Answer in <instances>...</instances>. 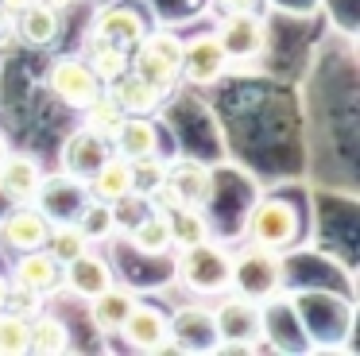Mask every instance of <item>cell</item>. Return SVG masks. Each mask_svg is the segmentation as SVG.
I'll use <instances>...</instances> for the list:
<instances>
[{
	"label": "cell",
	"mask_w": 360,
	"mask_h": 356,
	"mask_svg": "<svg viewBox=\"0 0 360 356\" xmlns=\"http://www.w3.org/2000/svg\"><path fill=\"white\" fill-rule=\"evenodd\" d=\"M174 275L198 298H225L233 291V252L205 236L198 244L182 248L179 263H174Z\"/></svg>",
	"instance_id": "cell-1"
},
{
	"label": "cell",
	"mask_w": 360,
	"mask_h": 356,
	"mask_svg": "<svg viewBox=\"0 0 360 356\" xmlns=\"http://www.w3.org/2000/svg\"><path fill=\"white\" fill-rule=\"evenodd\" d=\"M128 70L155 85L159 93H171L182 77V39L171 31H148L128 58Z\"/></svg>",
	"instance_id": "cell-2"
},
{
	"label": "cell",
	"mask_w": 360,
	"mask_h": 356,
	"mask_svg": "<svg viewBox=\"0 0 360 356\" xmlns=\"http://www.w3.org/2000/svg\"><path fill=\"white\" fill-rule=\"evenodd\" d=\"M233 291L252 302H271L283 291V255L271 248H244L233 255Z\"/></svg>",
	"instance_id": "cell-3"
},
{
	"label": "cell",
	"mask_w": 360,
	"mask_h": 356,
	"mask_svg": "<svg viewBox=\"0 0 360 356\" xmlns=\"http://www.w3.org/2000/svg\"><path fill=\"white\" fill-rule=\"evenodd\" d=\"M217 317V348L213 352H252V348L264 341V314H259V302L252 298H229L221 310H213Z\"/></svg>",
	"instance_id": "cell-4"
},
{
	"label": "cell",
	"mask_w": 360,
	"mask_h": 356,
	"mask_svg": "<svg viewBox=\"0 0 360 356\" xmlns=\"http://www.w3.org/2000/svg\"><path fill=\"white\" fill-rule=\"evenodd\" d=\"M248 240L271 252L290 248L298 240V209L283 198H259L248 217Z\"/></svg>",
	"instance_id": "cell-5"
},
{
	"label": "cell",
	"mask_w": 360,
	"mask_h": 356,
	"mask_svg": "<svg viewBox=\"0 0 360 356\" xmlns=\"http://www.w3.org/2000/svg\"><path fill=\"white\" fill-rule=\"evenodd\" d=\"M217 39H221V46H225V54H229V66L248 62V58H259V54L267 51V27H264V20L256 15V8L229 12V20L221 23Z\"/></svg>",
	"instance_id": "cell-6"
},
{
	"label": "cell",
	"mask_w": 360,
	"mask_h": 356,
	"mask_svg": "<svg viewBox=\"0 0 360 356\" xmlns=\"http://www.w3.org/2000/svg\"><path fill=\"white\" fill-rule=\"evenodd\" d=\"M47 85H51V93L70 108H86L89 101L105 89V82L89 70L86 58H58L47 74Z\"/></svg>",
	"instance_id": "cell-7"
},
{
	"label": "cell",
	"mask_w": 360,
	"mask_h": 356,
	"mask_svg": "<svg viewBox=\"0 0 360 356\" xmlns=\"http://www.w3.org/2000/svg\"><path fill=\"white\" fill-rule=\"evenodd\" d=\"M167 329L179 352H213L217 348V317L210 306H179L167 317Z\"/></svg>",
	"instance_id": "cell-8"
},
{
	"label": "cell",
	"mask_w": 360,
	"mask_h": 356,
	"mask_svg": "<svg viewBox=\"0 0 360 356\" xmlns=\"http://www.w3.org/2000/svg\"><path fill=\"white\" fill-rule=\"evenodd\" d=\"M117 333L132 348H143V352H179L171 341V329H167V314L155 306H143V302H136L128 310V317L120 322Z\"/></svg>",
	"instance_id": "cell-9"
},
{
	"label": "cell",
	"mask_w": 360,
	"mask_h": 356,
	"mask_svg": "<svg viewBox=\"0 0 360 356\" xmlns=\"http://www.w3.org/2000/svg\"><path fill=\"white\" fill-rule=\"evenodd\" d=\"M225 70H229V54H225V46H221L217 31L182 43V77H186L190 85H213V82L225 77Z\"/></svg>",
	"instance_id": "cell-10"
},
{
	"label": "cell",
	"mask_w": 360,
	"mask_h": 356,
	"mask_svg": "<svg viewBox=\"0 0 360 356\" xmlns=\"http://www.w3.org/2000/svg\"><path fill=\"white\" fill-rule=\"evenodd\" d=\"M47 232H51V217L43 213L35 201L12 205L8 217L0 221V240H4L12 252H35V248H43Z\"/></svg>",
	"instance_id": "cell-11"
},
{
	"label": "cell",
	"mask_w": 360,
	"mask_h": 356,
	"mask_svg": "<svg viewBox=\"0 0 360 356\" xmlns=\"http://www.w3.org/2000/svg\"><path fill=\"white\" fill-rule=\"evenodd\" d=\"M143 35H148L143 15L128 4H105L101 12L94 15V39H105V43L120 46V51H128V54L140 46Z\"/></svg>",
	"instance_id": "cell-12"
},
{
	"label": "cell",
	"mask_w": 360,
	"mask_h": 356,
	"mask_svg": "<svg viewBox=\"0 0 360 356\" xmlns=\"http://www.w3.org/2000/svg\"><path fill=\"white\" fill-rule=\"evenodd\" d=\"M109 151H112V147H109V139H105V136H97L94 128H78L63 144V174L78 178V182H89L94 170L109 159Z\"/></svg>",
	"instance_id": "cell-13"
},
{
	"label": "cell",
	"mask_w": 360,
	"mask_h": 356,
	"mask_svg": "<svg viewBox=\"0 0 360 356\" xmlns=\"http://www.w3.org/2000/svg\"><path fill=\"white\" fill-rule=\"evenodd\" d=\"M167 186L174 190L179 205H194V209H205L213 201V170L205 163H194V159H182V163H167Z\"/></svg>",
	"instance_id": "cell-14"
},
{
	"label": "cell",
	"mask_w": 360,
	"mask_h": 356,
	"mask_svg": "<svg viewBox=\"0 0 360 356\" xmlns=\"http://www.w3.org/2000/svg\"><path fill=\"white\" fill-rule=\"evenodd\" d=\"M117 283L112 279V267H109V260H101V255H89V252H82L78 260H70V263H63V286L74 294V298H97L101 291H109V286Z\"/></svg>",
	"instance_id": "cell-15"
},
{
	"label": "cell",
	"mask_w": 360,
	"mask_h": 356,
	"mask_svg": "<svg viewBox=\"0 0 360 356\" xmlns=\"http://www.w3.org/2000/svg\"><path fill=\"white\" fill-rule=\"evenodd\" d=\"M16 31L27 46H55L63 39V8H58V0H35L32 8L16 12Z\"/></svg>",
	"instance_id": "cell-16"
},
{
	"label": "cell",
	"mask_w": 360,
	"mask_h": 356,
	"mask_svg": "<svg viewBox=\"0 0 360 356\" xmlns=\"http://www.w3.org/2000/svg\"><path fill=\"white\" fill-rule=\"evenodd\" d=\"M39 182H43V170L32 155H16L8 151L0 159V193H8V201H35L39 193Z\"/></svg>",
	"instance_id": "cell-17"
},
{
	"label": "cell",
	"mask_w": 360,
	"mask_h": 356,
	"mask_svg": "<svg viewBox=\"0 0 360 356\" xmlns=\"http://www.w3.org/2000/svg\"><path fill=\"white\" fill-rule=\"evenodd\" d=\"M89 198L97 201H120L128 198V193L136 190V170H132V159H124V155L109 151V159L101 163V167L94 170V178H89Z\"/></svg>",
	"instance_id": "cell-18"
},
{
	"label": "cell",
	"mask_w": 360,
	"mask_h": 356,
	"mask_svg": "<svg viewBox=\"0 0 360 356\" xmlns=\"http://www.w3.org/2000/svg\"><path fill=\"white\" fill-rule=\"evenodd\" d=\"M105 85H109L105 93H109V97L117 101L128 116H151L159 105H163V93H159L155 85H148L140 74H132V70L117 74L112 82H105Z\"/></svg>",
	"instance_id": "cell-19"
},
{
	"label": "cell",
	"mask_w": 360,
	"mask_h": 356,
	"mask_svg": "<svg viewBox=\"0 0 360 356\" xmlns=\"http://www.w3.org/2000/svg\"><path fill=\"white\" fill-rule=\"evenodd\" d=\"M12 279H16L20 286H27V291H35V294L47 298V294H55L58 286H63V263L51 260L43 248H35V252H20Z\"/></svg>",
	"instance_id": "cell-20"
},
{
	"label": "cell",
	"mask_w": 360,
	"mask_h": 356,
	"mask_svg": "<svg viewBox=\"0 0 360 356\" xmlns=\"http://www.w3.org/2000/svg\"><path fill=\"white\" fill-rule=\"evenodd\" d=\"M109 147L124 159H143V155L159 151V128L151 124V116H124V124L117 128V136L109 139Z\"/></svg>",
	"instance_id": "cell-21"
},
{
	"label": "cell",
	"mask_w": 360,
	"mask_h": 356,
	"mask_svg": "<svg viewBox=\"0 0 360 356\" xmlns=\"http://www.w3.org/2000/svg\"><path fill=\"white\" fill-rule=\"evenodd\" d=\"M136 302H140V298H136V291H128V286L112 283L109 291H101L97 298H89V317H94V329L105 333V337H112Z\"/></svg>",
	"instance_id": "cell-22"
},
{
	"label": "cell",
	"mask_w": 360,
	"mask_h": 356,
	"mask_svg": "<svg viewBox=\"0 0 360 356\" xmlns=\"http://www.w3.org/2000/svg\"><path fill=\"white\" fill-rule=\"evenodd\" d=\"M128 240H132V248L136 252H143V255H163V252H171V229H167V217L163 213H143L140 221L128 229Z\"/></svg>",
	"instance_id": "cell-23"
},
{
	"label": "cell",
	"mask_w": 360,
	"mask_h": 356,
	"mask_svg": "<svg viewBox=\"0 0 360 356\" xmlns=\"http://www.w3.org/2000/svg\"><path fill=\"white\" fill-rule=\"evenodd\" d=\"M74 224H78V232L89 240V244H105V240L117 236V217H112V205H109V201H97V198H89L86 205L74 213Z\"/></svg>",
	"instance_id": "cell-24"
},
{
	"label": "cell",
	"mask_w": 360,
	"mask_h": 356,
	"mask_svg": "<svg viewBox=\"0 0 360 356\" xmlns=\"http://www.w3.org/2000/svg\"><path fill=\"white\" fill-rule=\"evenodd\" d=\"M70 348V329L63 317L35 314L27 325V352H66Z\"/></svg>",
	"instance_id": "cell-25"
},
{
	"label": "cell",
	"mask_w": 360,
	"mask_h": 356,
	"mask_svg": "<svg viewBox=\"0 0 360 356\" xmlns=\"http://www.w3.org/2000/svg\"><path fill=\"white\" fill-rule=\"evenodd\" d=\"M167 229H171V244L179 248H190L198 240L210 236V221H205V209H194V205H179L167 213Z\"/></svg>",
	"instance_id": "cell-26"
},
{
	"label": "cell",
	"mask_w": 360,
	"mask_h": 356,
	"mask_svg": "<svg viewBox=\"0 0 360 356\" xmlns=\"http://www.w3.org/2000/svg\"><path fill=\"white\" fill-rule=\"evenodd\" d=\"M43 252L58 263H70V260H78L82 252H89V240L78 232L74 221H55L47 232V240H43Z\"/></svg>",
	"instance_id": "cell-27"
},
{
	"label": "cell",
	"mask_w": 360,
	"mask_h": 356,
	"mask_svg": "<svg viewBox=\"0 0 360 356\" xmlns=\"http://www.w3.org/2000/svg\"><path fill=\"white\" fill-rule=\"evenodd\" d=\"M82 116H86V128H94L97 136L112 139V136H117V128L124 124V116H128V113H124V108H120L117 101L109 97V93L101 89V93H97V97L86 105V108H82Z\"/></svg>",
	"instance_id": "cell-28"
},
{
	"label": "cell",
	"mask_w": 360,
	"mask_h": 356,
	"mask_svg": "<svg viewBox=\"0 0 360 356\" xmlns=\"http://www.w3.org/2000/svg\"><path fill=\"white\" fill-rule=\"evenodd\" d=\"M128 58H132V54L120 51V46H112V43H105V39H94V43H89V54H86L89 70H94L101 82H112L117 74H124Z\"/></svg>",
	"instance_id": "cell-29"
},
{
	"label": "cell",
	"mask_w": 360,
	"mask_h": 356,
	"mask_svg": "<svg viewBox=\"0 0 360 356\" xmlns=\"http://www.w3.org/2000/svg\"><path fill=\"white\" fill-rule=\"evenodd\" d=\"M27 325H32V317L0 310V356L27 352Z\"/></svg>",
	"instance_id": "cell-30"
},
{
	"label": "cell",
	"mask_w": 360,
	"mask_h": 356,
	"mask_svg": "<svg viewBox=\"0 0 360 356\" xmlns=\"http://www.w3.org/2000/svg\"><path fill=\"white\" fill-rule=\"evenodd\" d=\"M12 306V314H24V317H35L43 310V294L27 291V286H8V302H4V310Z\"/></svg>",
	"instance_id": "cell-31"
},
{
	"label": "cell",
	"mask_w": 360,
	"mask_h": 356,
	"mask_svg": "<svg viewBox=\"0 0 360 356\" xmlns=\"http://www.w3.org/2000/svg\"><path fill=\"white\" fill-rule=\"evenodd\" d=\"M35 0H0V8H4V12L8 15H16V12H24V8H32Z\"/></svg>",
	"instance_id": "cell-32"
},
{
	"label": "cell",
	"mask_w": 360,
	"mask_h": 356,
	"mask_svg": "<svg viewBox=\"0 0 360 356\" xmlns=\"http://www.w3.org/2000/svg\"><path fill=\"white\" fill-rule=\"evenodd\" d=\"M213 4L229 8V12H244V8H252V4H256V0H213Z\"/></svg>",
	"instance_id": "cell-33"
},
{
	"label": "cell",
	"mask_w": 360,
	"mask_h": 356,
	"mask_svg": "<svg viewBox=\"0 0 360 356\" xmlns=\"http://www.w3.org/2000/svg\"><path fill=\"white\" fill-rule=\"evenodd\" d=\"M8 279H4V275H0V310H4V302H8Z\"/></svg>",
	"instance_id": "cell-34"
},
{
	"label": "cell",
	"mask_w": 360,
	"mask_h": 356,
	"mask_svg": "<svg viewBox=\"0 0 360 356\" xmlns=\"http://www.w3.org/2000/svg\"><path fill=\"white\" fill-rule=\"evenodd\" d=\"M4 155H8V144H4V136H0V159H4Z\"/></svg>",
	"instance_id": "cell-35"
}]
</instances>
